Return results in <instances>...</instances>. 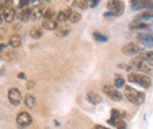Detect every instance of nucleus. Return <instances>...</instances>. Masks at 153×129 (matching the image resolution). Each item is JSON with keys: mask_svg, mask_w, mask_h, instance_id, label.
Returning <instances> with one entry per match:
<instances>
[{"mask_svg": "<svg viewBox=\"0 0 153 129\" xmlns=\"http://www.w3.org/2000/svg\"><path fill=\"white\" fill-rule=\"evenodd\" d=\"M81 20V14L76 11H72V14H71V18H70V22L71 24H76Z\"/></svg>", "mask_w": 153, "mask_h": 129, "instance_id": "nucleus-25", "label": "nucleus"}, {"mask_svg": "<svg viewBox=\"0 0 153 129\" xmlns=\"http://www.w3.org/2000/svg\"><path fill=\"white\" fill-rule=\"evenodd\" d=\"M131 8L134 11L141 10V8H153V1H146V0H133L131 1Z\"/></svg>", "mask_w": 153, "mask_h": 129, "instance_id": "nucleus-10", "label": "nucleus"}, {"mask_svg": "<svg viewBox=\"0 0 153 129\" xmlns=\"http://www.w3.org/2000/svg\"><path fill=\"white\" fill-rule=\"evenodd\" d=\"M107 122L112 126H114L117 129H126V123L123 119L120 117H111L107 120Z\"/></svg>", "mask_w": 153, "mask_h": 129, "instance_id": "nucleus-16", "label": "nucleus"}, {"mask_svg": "<svg viewBox=\"0 0 153 129\" xmlns=\"http://www.w3.org/2000/svg\"><path fill=\"white\" fill-rule=\"evenodd\" d=\"M73 2H74L76 6H78L81 10H85V8H87L90 6V1H86V0H76Z\"/></svg>", "mask_w": 153, "mask_h": 129, "instance_id": "nucleus-26", "label": "nucleus"}, {"mask_svg": "<svg viewBox=\"0 0 153 129\" xmlns=\"http://www.w3.org/2000/svg\"><path fill=\"white\" fill-rule=\"evenodd\" d=\"M7 97H8V101L11 105L18 106L21 101V93L18 88L12 87V88H10V91L7 93Z\"/></svg>", "mask_w": 153, "mask_h": 129, "instance_id": "nucleus-8", "label": "nucleus"}, {"mask_svg": "<svg viewBox=\"0 0 153 129\" xmlns=\"http://www.w3.org/2000/svg\"><path fill=\"white\" fill-rule=\"evenodd\" d=\"M124 94H125V97L135 106H140L145 101V93L138 92L137 89H134L130 86H125Z\"/></svg>", "mask_w": 153, "mask_h": 129, "instance_id": "nucleus-2", "label": "nucleus"}, {"mask_svg": "<svg viewBox=\"0 0 153 129\" xmlns=\"http://www.w3.org/2000/svg\"><path fill=\"white\" fill-rule=\"evenodd\" d=\"M132 68L134 69H138L139 72H141L145 75H152L153 74V65L150 63L147 60L143 59L141 56H138V57H133L131 60V63Z\"/></svg>", "mask_w": 153, "mask_h": 129, "instance_id": "nucleus-1", "label": "nucleus"}, {"mask_svg": "<svg viewBox=\"0 0 153 129\" xmlns=\"http://www.w3.org/2000/svg\"><path fill=\"white\" fill-rule=\"evenodd\" d=\"M28 2H31V1H28V0H21L19 4V7H24V6H26Z\"/></svg>", "mask_w": 153, "mask_h": 129, "instance_id": "nucleus-29", "label": "nucleus"}, {"mask_svg": "<svg viewBox=\"0 0 153 129\" xmlns=\"http://www.w3.org/2000/svg\"><path fill=\"white\" fill-rule=\"evenodd\" d=\"M71 14H72V10H70V8L61 10V11H59L57 13V21L60 22V24H64V22H66L67 20H70Z\"/></svg>", "mask_w": 153, "mask_h": 129, "instance_id": "nucleus-13", "label": "nucleus"}, {"mask_svg": "<svg viewBox=\"0 0 153 129\" xmlns=\"http://www.w3.org/2000/svg\"><path fill=\"white\" fill-rule=\"evenodd\" d=\"M31 17H32V8H28V7L22 8L18 13V18L21 22H27L31 19Z\"/></svg>", "mask_w": 153, "mask_h": 129, "instance_id": "nucleus-15", "label": "nucleus"}, {"mask_svg": "<svg viewBox=\"0 0 153 129\" xmlns=\"http://www.w3.org/2000/svg\"><path fill=\"white\" fill-rule=\"evenodd\" d=\"M102 91H104V93H105V94H106V95H107L112 101L119 102V101H121V100H123V95H121V93L119 92L118 89L113 88L112 86H104Z\"/></svg>", "mask_w": 153, "mask_h": 129, "instance_id": "nucleus-7", "label": "nucleus"}, {"mask_svg": "<svg viewBox=\"0 0 153 129\" xmlns=\"http://www.w3.org/2000/svg\"><path fill=\"white\" fill-rule=\"evenodd\" d=\"M45 4L44 2H39L38 5H36L33 8H32V20H39L41 17H44V13H45Z\"/></svg>", "mask_w": 153, "mask_h": 129, "instance_id": "nucleus-12", "label": "nucleus"}, {"mask_svg": "<svg viewBox=\"0 0 153 129\" xmlns=\"http://www.w3.org/2000/svg\"><path fill=\"white\" fill-rule=\"evenodd\" d=\"M17 123L21 128L27 127V126H30L32 123V117L27 111H20L18 114V116H17Z\"/></svg>", "mask_w": 153, "mask_h": 129, "instance_id": "nucleus-9", "label": "nucleus"}, {"mask_svg": "<svg viewBox=\"0 0 153 129\" xmlns=\"http://www.w3.org/2000/svg\"><path fill=\"white\" fill-rule=\"evenodd\" d=\"M107 8L108 11L115 15V17H120L123 13H124V10H125V5L123 1H119V0H111L107 2Z\"/></svg>", "mask_w": 153, "mask_h": 129, "instance_id": "nucleus-4", "label": "nucleus"}, {"mask_svg": "<svg viewBox=\"0 0 153 129\" xmlns=\"http://www.w3.org/2000/svg\"><path fill=\"white\" fill-rule=\"evenodd\" d=\"M18 77H19V79H25V74L19 73V74H18Z\"/></svg>", "mask_w": 153, "mask_h": 129, "instance_id": "nucleus-32", "label": "nucleus"}, {"mask_svg": "<svg viewBox=\"0 0 153 129\" xmlns=\"http://www.w3.org/2000/svg\"><path fill=\"white\" fill-rule=\"evenodd\" d=\"M114 86L117 88H121L125 87V79L123 75L120 74H115L114 75Z\"/></svg>", "mask_w": 153, "mask_h": 129, "instance_id": "nucleus-21", "label": "nucleus"}, {"mask_svg": "<svg viewBox=\"0 0 153 129\" xmlns=\"http://www.w3.org/2000/svg\"><path fill=\"white\" fill-rule=\"evenodd\" d=\"M137 40H138V42H140L141 45L153 48V33H150V32H141V33H138Z\"/></svg>", "mask_w": 153, "mask_h": 129, "instance_id": "nucleus-6", "label": "nucleus"}, {"mask_svg": "<svg viewBox=\"0 0 153 129\" xmlns=\"http://www.w3.org/2000/svg\"><path fill=\"white\" fill-rule=\"evenodd\" d=\"M87 100H88L91 103H93V105H98V103H100V102L102 101L101 96H100L97 92H88L87 93Z\"/></svg>", "mask_w": 153, "mask_h": 129, "instance_id": "nucleus-18", "label": "nucleus"}, {"mask_svg": "<svg viewBox=\"0 0 153 129\" xmlns=\"http://www.w3.org/2000/svg\"><path fill=\"white\" fill-rule=\"evenodd\" d=\"M33 85H34V83H33V82H28V86H27V87H28V89H31V88H32V86H33Z\"/></svg>", "mask_w": 153, "mask_h": 129, "instance_id": "nucleus-33", "label": "nucleus"}, {"mask_svg": "<svg viewBox=\"0 0 153 129\" xmlns=\"http://www.w3.org/2000/svg\"><path fill=\"white\" fill-rule=\"evenodd\" d=\"M24 103H25V106L28 108V109H32V108H34V106H36V97L33 96V95H25V99H24Z\"/></svg>", "mask_w": 153, "mask_h": 129, "instance_id": "nucleus-20", "label": "nucleus"}, {"mask_svg": "<svg viewBox=\"0 0 153 129\" xmlns=\"http://www.w3.org/2000/svg\"><path fill=\"white\" fill-rule=\"evenodd\" d=\"M30 35L33 38V39H39V38L42 35V31L38 28V27H32L30 29Z\"/></svg>", "mask_w": 153, "mask_h": 129, "instance_id": "nucleus-22", "label": "nucleus"}, {"mask_svg": "<svg viewBox=\"0 0 153 129\" xmlns=\"http://www.w3.org/2000/svg\"><path fill=\"white\" fill-rule=\"evenodd\" d=\"M111 116H112V117H120V119H123L124 116H126V114H125L124 111L113 108V109L111 111Z\"/></svg>", "mask_w": 153, "mask_h": 129, "instance_id": "nucleus-28", "label": "nucleus"}, {"mask_svg": "<svg viewBox=\"0 0 153 129\" xmlns=\"http://www.w3.org/2000/svg\"><path fill=\"white\" fill-rule=\"evenodd\" d=\"M141 51H143V47L139 46V45L135 43V42L125 43V45L121 47V52H123L125 55H137V54H140Z\"/></svg>", "mask_w": 153, "mask_h": 129, "instance_id": "nucleus-5", "label": "nucleus"}, {"mask_svg": "<svg viewBox=\"0 0 153 129\" xmlns=\"http://www.w3.org/2000/svg\"><path fill=\"white\" fill-rule=\"evenodd\" d=\"M98 4H99V0H93V1H90V6H91V7H96Z\"/></svg>", "mask_w": 153, "mask_h": 129, "instance_id": "nucleus-30", "label": "nucleus"}, {"mask_svg": "<svg viewBox=\"0 0 153 129\" xmlns=\"http://www.w3.org/2000/svg\"><path fill=\"white\" fill-rule=\"evenodd\" d=\"M141 57L147 60L150 63L153 65V51H150V52H143L141 53Z\"/></svg>", "mask_w": 153, "mask_h": 129, "instance_id": "nucleus-27", "label": "nucleus"}, {"mask_svg": "<svg viewBox=\"0 0 153 129\" xmlns=\"http://www.w3.org/2000/svg\"><path fill=\"white\" fill-rule=\"evenodd\" d=\"M41 26L45 28V29H48V31H56L57 27L59 26L57 22V20H47V19H44V21L41 22Z\"/></svg>", "mask_w": 153, "mask_h": 129, "instance_id": "nucleus-17", "label": "nucleus"}, {"mask_svg": "<svg viewBox=\"0 0 153 129\" xmlns=\"http://www.w3.org/2000/svg\"><path fill=\"white\" fill-rule=\"evenodd\" d=\"M54 15H56V12L52 7H48L46 8L45 13H44V19H47V20H54Z\"/></svg>", "mask_w": 153, "mask_h": 129, "instance_id": "nucleus-23", "label": "nucleus"}, {"mask_svg": "<svg viewBox=\"0 0 153 129\" xmlns=\"http://www.w3.org/2000/svg\"><path fill=\"white\" fill-rule=\"evenodd\" d=\"M10 45L13 48H17V47H19L20 45H21V37L18 33H14V34L11 35V38H10Z\"/></svg>", "mask_w": 153, "mask_h": 129, "instance_id": "nucleus-19", "label": "nucleus"}, {"mask_svg": "<svg viewBox=\"0 0 153 129\" xmlns=\"http://www.w3.org/2000/svg\"><path fill=\"white\" fill-rule=\"evenodd\" d=\"M93 39H94L96 41H98V42H106V41L108 40V37L101 34L100 32H94V33H93Z\"/></svg>", "mask_w": 153, "mask_h": 129, "instance_id": "nucleus-24", "label": "nucleus"}, {"mask_svg": "<svg viewBox=\"0 0 153 129\" xmlns=\"http://www.w3.org/2000/svg\"><path fill=\"white\" fill-rule=\"evenodd\" d=\"M14 18H16V11L12 7H6V8L1 10V22H4V21L13 22Z\"/></svg>", "mask_w": 153, "mask_h": 129, "instance_id": "nucleus-11", "label": "nucleus"}, {"mask_svg": "<svg viewBox=\"0 0 153 129\" xmlns=\"http://www.w3.org/2000/svg\"><path fill=\"white\" fill-rule=\"evenodd\" d=\"M127 79H128V81L134 82V83H138V85L143 86L144 88H150L152 86V81H151L150 76L149 75H145V74L143 73L131 72V73H128Z\"/></svg>", "mask_w": 153, "mask_h": 129, "instance_id": "nucleus-3", "label": "nucleus"}, {"mask_svg": "<svg viewBox=\"0 0 153 129\" xmlns=\"http://www.w3.org/2000/svg\"><path fill=\"white\" fill-rule=\"evenodd\" d=\"M70 32H71V26H70L68 24L64 22V24H60L57 27V29H56V35L59 38L66 37Z\"/></svg>", "mask_w": 153, "mask_h": 129, "instance_id": "nucleus-14", "label": "nucleus"}, {"mask_svg": "<svg viewBox=\"0 0 153 129\" xmlns=\"http://www.w3.org/2000/svg\"><path fill=\"white\" fill-rule=\"evenodd\" d=\"M93 129H110V128H106V127H102V126H99V125H98V126H96Z\"/></svg>", "mask_w": 153, "mask_h": 129, "instance_id": "nucleus-31", "label": "nucleus"}]
</instances>
